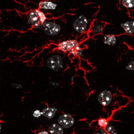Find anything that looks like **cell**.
I'll list each match as a JSON object with an SVG mask.
<instances>
[{
    "instance_id": "27",
    "label": "cell",
    "mask_w": 134,
    "mask_h": 134,
    "mask_svg": "<svg viewBox=\"0 0 134 134\" xmlns=\"http://www.w3.org/2000/svg\"><path fill=\"white\" fill-rule=\"evenodd\" d=\"M1 15L0 14V23H1Z\"/></svg>"
},
{
    "instance_id": "14",
    "label": "cell",
    "mask_w": 134,
    "mask_h": 134,
    "mask_svg": "<svg viewBox=\"0 0 134 134\" xmlns=\"http://www.w3.org/2000/svg\"><path fill=\"white\" fill-rule=\"evenodd\" d=\"M35 10L38 15L40 23H41L43 24L47 20V17H46V15L44 12L40 11L39 9H36Z\"/></svg>"
},
{
    "instance_id": "26",
    "label": "cell",
    "mask_w": 134,
    "mask_h": 134,
    "mask_svg": "<svg viewBox=\"0 0 134 134\" xmlns=\"http://www.w3.org/2000/svg\"><path fill=\"white\" fill-rule=\"evenodd\" d=\"M2 127V125L1 124H0V133L1 131Z\"/></svg>"
},
{
    "instance_id": "5",
    "label": "cell",
    "mask_w": 134,
    "mask_h": 134,
    "mask_svg": "<svg viewBox=\"0 0 134 134\" xmlns=\"http://www.w3.org/2000/svg\"><path fill=\"white\" fill-rule=\"evenodd\" d=\"M97 99L101 105L104 106H108L112 100L113 97L111 91L107 90L102 91L98 95Z\"/></svg>"
},
{
    "instance_id": "9",
    "label": "cell",
    "mask_w": 134,
    "mask_h": 134,
    "mask_svg": "<svg viewBox=\"0 0 134 134\" xmlns=\"http://www.w3.org/2000/svg\"><path fill=\"white\" fill-rule=\"evenodd\" d=\"M105 24L101 22L94 20L93 22L90 29V32L89 34L94 35L99 34L102 33V30L104 27Z\"/></svg>"
},
{
    "instance_id": "10",
    "label": "cell",
    "mask_w": 134,
    "mask_h": 134,
    "mask_svg": "<svg viewBox=\"0 0 134 134\" xmlns=\"http://www.w3.org/2000/svg\"><path fill=\"white\" fill-rule=\"evenodd\" d=\"M120 25L127 34L130 35L134 33V21H127Z\"/></svg>"
},
{
    "instance_id": "23",
    "label": "cell",
    "mask_w": 134,
    "mask_h": 134,
    "mask_svg": "<svg viewBox=\"0 0 134 134\" xmlns=\"http://www.w3.org/2000/svg\"><path fill=\"white\" fill-rule=\"evenodd\" d=\"M100 131L102 134H109L106 131L105 129H104V128H102V129H101Z\"/></svg>"
},
{
    "instance_id": "6",
    "label": "cell",
    "mask_w": 134,
    "mask_h": 134,
    "mask_svg": "<svg viewBox=\"0 0 134 134\" xmlns=\"http://www.w3.org/2000/svg\"><path fill=\"white\" fill-rule=\"evenodd\" d=\"M79 44V43L76 40H68L60 43L58 44V49L66 52H68L72 49L75 48Z\"/></svg>"
},
{
    "instance_id": "20",
    "label": "cell",
    "mask_w": 134,
    "mask_h": 134,
    "mask_svg": "<svg viewBox=\"0 0 134 134\" xmlns=\"http://www.w3.org/2000/svg\"><path fill=\"white\" fill-rule=\"evenodd\" d=\"M83 49H80V50H75V56L77 57H81L83 55Z\"/></svg>"
},
{
    "instance_id": "28",
    "label": "cell",
    "mask_w": 134,
    "mask_h": 134,
    "mask_svg": "<svg viewBox=\"0 0 134 134\" xmlns=\"http://www.w3.org/2000/svg\"><path fill=\"white\" fill-rule=\"evenodd\" d=\"M95 134H101L99 133H96Z\"/></svg>"
},
{
    "instance_id": "12",
    "label": "cell",
    "mask_w": 134,
    "mask_h": 134,
    "mask_svg": "<svg viewBox=\"0 0 134 134\" xmlns=\"http://www.w3.org/2000/svg\"><path fill=\"white\" fill-rule=\"evenodd\" d=\"M116 37L113 35H104V43L109 46H113L116 43Z\"/></svg>"
},
{
    "instance_id": "7",
    "label": "cell",
    "mask_w": 134,
    "mask_h": 134,
    "mask_svg": "<svg viewBox=\"0 0 134 134\" xmlns=\"http://www.w3.org/2000/svg\"><path fill=\"white\" fill-rule=\"evenodd\" d=\"M57 7L56 3L50 0L41 1L39 4V8L40 11H53L55 10Z\"/></svg>"
},
{
    "instance_id": "24",
    "label": "cell",
    "mask_w": 134,
    "mask_h": 134,
    "mask_svg": "<svg viewBox=\"0 0 134 134\" xmlns=\"http://www.w3.org/2000/svg\"><path fill=\"white\" fill-rule=\"evenodd\" d=\"M38 134H48V132L46 131H41V132L39 133Z\"/></svg>"
},
{
    "instance_id": "1",
    "label": "cell",
    "mask_w": 134,
    "mask_h": 134,
    "mask_svg": "<svg viewBox=\"0 0 134 134\" xmlns=\"http://www.w3.org/2000/svg\"><path fill=\"white\" fill-rule=\"evenodd\" d=\"M42 29L47 35L56 36L60 32L61 26L57 23L47 19L42 24Z\"/></svg>"
},
{
    "instance_id": "4",
    "label": "cell",
    "mask_w": 134,
    "mask_h": 134,
    "mask_svg": "<svg viewBox=\"0 0 134 134\" xmlns=\"http://www.w3.org/2000/svg\"><path fill=\"white\" fill-rule=\"evenodd\" d=\"M58 122L62 127L67 129L71 127L74 125L75 120L70 114H64L59 117Z\"/></svg>"
},
{
    "instance_id": "13",
    "label": "cell",
    "mask_w": 134,
    "mask_h": 134,
    "mask_svg": "<svg viewBox=\"0 0 134 134\" xmlns=\"http://www.w3.org/2000/svg\"><path fill=\"white\" fill-rule=\"evenodd\" d=\"M49 131L51 134H63L64 133L63 127L57 124H53L50 126Z\"/></svg>"
},
{
    "instance_id": "8",
    "label": "cell",
    "mask_w": 134,
    "mask_h": 134,
    "mask_svg": "<svg viewBox=\"0 0 134 134\" xmlns=\"http://www.w3.org/2000/svg\"><path fill=\"white\" fill-rule=\"evenodd\" d=\"M27 24L31 25L33 27L37 26L40 23L37 13L35 10L30 11L27 14Z\"/></svg>"
},
{
    "instance_id": "15",
    "label": "cell",
    "mask_w": 134,
    "mask_h": 134,
    "mask_svg": "<svg viewBox=\"0 0 134 134\" xmlns=\"http://www.w3.org/2000/svg\"><path fill=\"white\" fill-rule=\"evenodd\" d=\"M122 4L124 6L127 8L134 7V0H123Z\"/></svg>"
},
{
    "instance_id": "19",
    "label": "cell",
    "mask_w": 134,
    "mask_h": 134,
    "mask_svg": "<svg viewBox=\"0 0 134 134\" xmlns=\"http://www.w3.org/2000/svg\"><path fill=\"white\" fill-rule=\"evenodd\" d=\"M126 68L127 70L134 71V61H132L129 63Z\"/></svg>"
},
{
    "instance_id": "25",
    "label": "cell",
    "mask_w": 134,
    "mask_h": 134,
    "mask_svg": "<svg viewBox=\"0 0 134 134\" xmlns=\"http://www.w3.org/2000/svg\"><path fill=\"white\" fill-rule=\"evenodd\" d=\"M74 76L73 75L72 76L71 78V82L72 83L73 82V81H74Z\"/></svg>"
},
{
    "instance_id": "2",
    "label": "cell",
    "mask_w": 134,
    "mask_h": 134,
    "mask_svg": "<svg viewBox=\"0 0 134 134\" xmlns=\"http://www.w3.org/2000/svg\"><path fill=\"white\" fill-rule=\"evenodd\" d=\"M90 21L83 15L79 16L73 23V27L75 30L80 34H83L89 29Z\"/></svg>"
},
{
    "instance_id": "22",
    "label": "cell",
    "mask_w": 134,
    "mask_h": 134,
    "mask_svg": "<svg viewBox=\"0 0 134 134\" xmlns=\"http://www.w3.org/2000/svg\"><path fill=\"white\" fill-rule=\"evenodd\" d=\"M12 87L14 88H17V89H22L23 88V86L20 84H15V83H12L11 84Z\"/></svg>"
},
{
    "instance_id": "17",
    "label": "cell",
    "mask_w": 134,
    "mask_h": 134,
    "mask_svg": "<svg viewBox=\"0 0 134 134\" xmlns=\"http://www.w3.org/2000/svg\"><path fill=\"white\" fill-rule=\"evenodd\" d=\"M108 121L105 119H100L98 120L99 126L103 128H105L108 125Z\"/></svg>"
},
{
    "instance_id": "11",
    "label": "cell",
    "mask_w": 134,
    "mask_h": 134,
    "mask_svg": "<svg viewBox=\"0 0 134 134\" xmlns=\"http://www.w3.org/2000/svg\"><path fill=\"white\" fill-rule=\"evenodd\" d=\"M57 111V109L55 108L49 107L44 109L42 112L44 116L47 117L48 119H52L55 115Z\"/></svg>"
},
{
    "instance_id": "18",
    "label": "cell",
    "mask_w": 134,
    "mask_h": 134,
    "mask_svg": "<svg viewBox=\"0 0 134 134\" xmlns=\"http://www.w3.org/2000/svg\"><path fill=\"white\" fill-rule=\"evenodd\" d=\"M41 115H43V113L38 109L35 110L33 112V116L35 118H38Z\"/></svg>"
},
{
    "instance_id": "16",
    "label": "cell",
    "mask_w": 134,
    "mask_h": 134,
    "mask_svg": "<svg viewBox=\"0 0 134 134\" xmlns=\"http://www.w3.org/2000/svg\"><path fill=\"white\" fill-rule=\"evenodd\" d=\"M105 129L109 134H117L118 133L115 128L113 126L108 125Z\"/></svg>"
},
{
    "instance_id": "3",
    "label": "cell",
    "mask_w": 134,
    "mask_h": 134,
    "mask_svg": "<svg viewBox=\"0 0 134 134\" xmlns=\"http://www.w3.org/2000/svg\"><path fill=\"white\" fill-rule=\"evenodd\" d=\"M46 66L55 71H59L64 68L63 59L59 55L52 56L47 59Z\"/></svg>"
},
{
    "instance_id": "21",
    "label": "cell",
    "mask_w": 134,
    "mask_h": 134,
    "mask_svg": "<svg viewBox=\"0 0 134 134\" xmlns=\"http://www.w3.org/2000/svg\"><path fill=\"white\" fill-rule=\"evenodd\" d=\"M49 84L50 86H52L54 88H57L59 87L60 85V83L59 82H54V81L50 82Z\"/></svg>"
}]
</instances>
